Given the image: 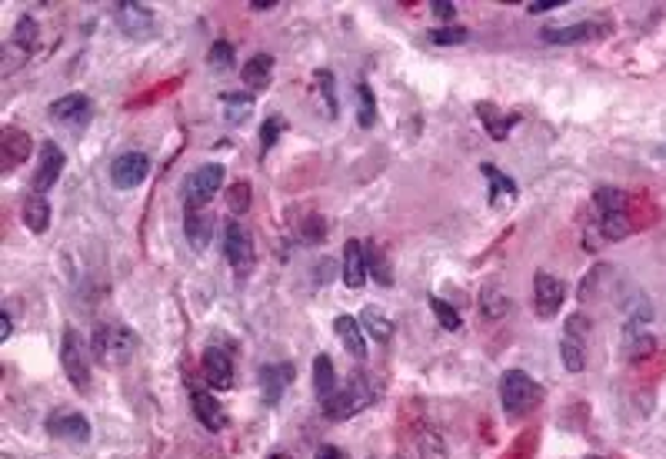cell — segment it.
<instances>
[{
  "label": "cell",
  "instance_id": "1",
  "mask_svg": "<svg viewBox=\"0 0 666 459\" xmlns=\"http://www.w3.org/2000/svg\"><path fill=\"white\" fill-rule=\"evenodd\" d=\"M90 353L97 357V363L111 366H127L137 353V337L133 329H127L123 323H100L94 329V339H90Z\"/></svg>",
  "mask_w": 666,
  "mask_h": 459
},
{
  "label": "cell",
  "instance_id": "2",
  "mask_svg": "<svg viewBox=\"0 0 666 459\" xmlns=\"http://www.w3.org/2000/svg\"><path fill=\"white\" fill-rule=\"evenodd\" d=\"M593 214H597V234L600 240H623L629 234V214H627V193L613 187H600L593 193Z\"/></svg>",
  "mask_w": 666,
  "mask_h": 459
},
{
  "label": "cell",
  "instance_id": "3",
  "mask_svg": "<svg viewBox=\"0 0 666 459\" xmlns=\"http://www.w3.org/2000/svg\"><path fill=\"white\" fill-rule=\"evenodd\" d=\"M544 400V390L536 383L534 376L523 373V370H507L500 376V403H503V412L507 416H523L530 412L536 403Z\"/></svg>",
  "mask_w": 666,
  "mask_h": 459
},
{
  "label": "cell",
  "instance_id": "4",
  "mask_svg": "<svg viewBox=\"0 0 666 459\" xmlns=\"http://www.w3.org/2000/svg\"><path fill=\"white\" fill-rule=\"evenodd\" d=\"M374 396H376L374 380L364 376V373H357L347 386H340L337 393L330 396L323 406H327L330 420H350V416H357L360 410H366V406L374 403Z\"/></svg>",
  "mask_w": 666,
  "mask_h": 459
},
{
  "label": "cell",
  "instance_id": "5",
  "mask_svg": "<svg viewBox=\"0 0 666 459\" xmlns=\"http://www.w3.org/2000/svg\"><path fill=\"white\" fill-rule=\"evenodd\" d=\"M224 254H227V263H230V270H234L237 276H250V273H254V266H257L254 236H250V230H247L240 220L227 224V230H224Z\"/></svg>",
  "mask_w": 666,
  "mask_h": 459
},
{
  "label": "cell",
  "instance_id": "6",
  "mask_svg": "<svg viewBox=\"0 0 666 459\" xmlns=\"http://www.w3.org/2000/svg\"><path fill=\"white\" fill-rule=\"evenodd\" d=\"M60 363H64V373L70 380L74 390L87 393L90 390V357H87L84 339L77 337V329H64V339H60Z\"/></svg>",
  "mask_w": 666,
  "mask_h": 459
},
{
  "label": "cell",
  "instance_id": "7",
  "mask_svg": "<svg viewBox=\"0 0 666 459\" xmlns=\"http://www.w3.org/2000/svg\"><path fill=\"white\" fill-rule=\"evenodd\" d=\"M220 187H224V167L220 163H204L184 183V203H187V210H200V206L214 200V193Z\"/></svg>",
  "mask_w": 666,
  "mask_h": 459
},
{
  "label": "cell",
  "instance_id": "8",
  "mask_svg": "<svg viewBox=\"0 0 666 459\" xmlns=\"http://www.w3.org/2000/svg\"><path fill=\"white\" fill-rule=\"evenodd\" d=\"M587 329H590V319L583 313H573L564 323V337H560V357L570 373H580L587 366Z\"/></svg>",
  "mask_w": 666,
  "mask_h": 459
},
{
  "label": "cell",
  "instance_id": "9",
  "mask_svg": "<svg viewBox=\"0 0 666 459\" xmlns=\"http://www.w3.org/2000/svg\"><path fill=\"white\" fill-rule=\"evenodd\" d=\"M566 300V283L554 273L540 270L534 276V309L540 319H554Z\"/></svg>",
  "mask_w": 666,
  "mask_h": 459
},
{
  "label": "cell",
  "instance_id": "10",
  "mask_svg": "<svg viewBox=\"0 0 666 459\" xmlns=\"http://www.w3.org/2000/svg\"><path fill=\"white\" fill-rule=\"evenodd\" d=\"M147 173H151V160H147V153H141V151H127V153H121V157H113V163H111V183L117 190L141 187L143 180H147Z\"/></svg>",
  "mask_w": 666,
  "mask_h": 459
},
{
  "label": "cell",
  "instance_id": "11",
  "mask_svg": "<svg viewBox=\"0 0 666 459\" xmlns=\"http://www.w3.org/2000/svg\"><path fill=\"white\" fill-rule=\"evenodd\" d=\"M48 433L57 436V440L84 446V443H90L94 430H90V420L80 416V412H54V416H48Z\"/></svg>",
  "mask_w": 666,
  "mask_h": 459
},
{
  "label": "cell",
  "instance_id": "12",
  "mask_svg": "<svg viewBox=\"0 0 666 459\" xmlns=\"http://www.w3.org/2000/svg\"><path fill=\"white\" fill-rule=\"evenodd\" d=\"M60 170H64V151H60L54 141H44V147H40V163H37V170H34V177H30L34 193H48L57 180H60Z\"/></svg>",
  "mask_w": 666,
  "mask_h": 459
},
{
  "label": "cell",
  "instance_id": "13",
  "mask_svg": "<svg viewBox=\"0 0 666 459\" xmlns=\"http://www.w3.org/2000/svg\"><path fill=\"white\" fill-rule=\"evenodd\" d=\"M113 20H117V27L123 34H131V37H141L147 30L153 27V10L147 4H131V0H123L113 7Z\"/></svg>",
  "mask_w": 666,
  "mask_h": 459
},
{
  "label": "cell",
  "instance_id": "14",
  "mask_svg": "<svg viewBox=\"0 0 666 459\" xmlns=\"http://www.w3.org/2000/svg\"><path fill=\"white\" fill-rule=\"evenodd\" d=\"M50 117L64 127H84L90 120V100L84 94H67L50 103Z\"/></svg>",
  "mask_w": 666,
  "mask_h": 459
},
{
  "label": "cell",
  "instance_id": "15",
  "mask_svg": "<svg viewBox=\"0 0 666 459\" xmlns=\"http://www.w3.org/2000/svg\"><path fill=\"white\" fill-rule=\"evenodd\" d=\"M293 383V366L291 363H270L260 370V386H263V403L277 406L283 390Z\"/></svg>",
  "mask_w": 666,
  "mask_h": 459
},
{
  "label": "cell",
  "instance_id": "16",
  "mask_svg": "<svg viewBox=\"0 0 666 459\" xmlns=\"http://www.w3.org/2000/svg\"><path fill=\"white\" fill-rule=\"evenodd\" d=\"M190 406H194V416H197V422L204 426V430H210V433L227 430V412H224V406L214 400V393L194 390V396H190Z\"/></svg>",
  "mask_w": 666,
  "mask_h": 459
},
{
  "label": "cell",
  "instance_id": "17",
  "mask_svg": "<svg viewBox=\"0 0 666 459\" xmlns=\"http://www.w3.org/2000/svg\"><path fill=\"white\" fill-rule=\"evenodd\" d=\"M204 373L214 383V390H230L234 386V363L227 357V349L220 347L204 349Z\"/></svg>",
  "mask_w": 666,
  "mask_h": 459
},
{
  "label": "cell",
  "instance_id": "18",
  "mask_svg": "<svg viewBox=\"0 0 666 459\" xmlns=\"http://www.w3.org/2000/svg\"><path fill=\"white\" fill-rule=\"evenodd\" d=\"M340 276L347 283L350 290H360L366 283V254L360 240H347L344 246V263H340Z\"/></svg>",
  "mask_w": 666,
  "mask_h": 459
},
{
  "label": "cell",
  "instance_id": "19",
  "mask_svg": "<svg viewBox=\"0 0 666 459\" xmlns=\"http://www.w3.org/2000/svg\"><path fill=\"white\" fill-rule=\"evenodd\" d=\"M480 173H483V177H487V183H490V190H487L490 203H493V206L513 203L516 193H520L513 177H507V173H503V170H497L493 163H483V167H480Z\"/></svg>",
  "mask_w": 666,
  "mask_h": 459
},
{
  "label": "cell",
  "instance_id": "20",
  "mask_svg": "<svg viewBox=\"0 0 666 459\" xmlns=\"http://www.w3.org/2000/svg\"><path fill=\"white\" fill-rule=\"evenodd\" d=\"M333 329H337L340 343L347 347L350 357H357V360L366 357V333H364V327H360L357 317H337L333 319Z\"/></svg>",
  "mask_w": 666,
  "mask_h": 459
},
{
  "label": "cell",
  "instance_id": "21",
  "mask_svg": "<svg viewBox=\"0 0 666 459\" xmlns=\"http://www.w3.org/2000/svg\"><path fill=\"white\" fill-rule=\"evenodd\" d=\"M313 390H317V396L323 400V403H327L330 396L340 390L337 370H333V360H330L327 353H320V357L313 360Z\"/></svg>",
  "mask_w": 666,
  "mask_h": 459
},
{
  "label": "cell",
  "instance_id": "22",
  "mask_svg": "<svg viewBox=\"0 0 666 459\" xmlns=\"http://www.w3.org/2000/svg\"><path fill=\"white\" fill-rule=\"evenodd\" d=\"M360 327H364L366 337H374V343H390V339H394V329H396L394 319L374 307H366L364 313H360Z\"/></svg>",
  "mask_w": 666,
  "mask_h": 459
},
{
  "label": "cell",
  "instance_id": "23",
  "mask_svg": "<svg viewBox=\"0 0 666 459\" xmlns=\"http://www.w3.org/2000/svg\"><path fill=\"white\" fill-rule=\"evenodd\" d=\"M184 230H187V240L194 250H206V244H210V236H214V220L210 216H204L200 210H187V216H184Z\"/></svg>",
  "mask_w": 666,
  "mask_h": 459
},
{
  "label": "cell",
  "instance_id": "24",
  "mask_svg": "<svg viewBox=\"0 0 666 459\" xmlns=\"http://www.w3.org/2000/svg\"><path fill=\"white\" fill-rule=\"evenodd\" d=\"M270 77H273V57L270 54H254L244 64V84L250 87V90H267Z\"/></svg>",
  "mask_w": 666,
  "mask_h": 459
},
{
  "label": "cell",
  "instance_id": "25",
  "mask_svg": "<svg viewBox=\"0 0 666 459\" xmlns=\"http://www.w3.org/2000/svg\"><path fill=\"white\" fill-rule=\"evenodd\" d=\"M477 117L483 120V127H487V133L493 137V141H503V137L513 130V123H516V117L500 113L493 103H477Z\"/></svg>",
  "mask_w": 666,
  "mask_h": 459
},
{
  "label": "cell",
  "instance_id": "26",
  "mask_svg": "<svg viewBox=\"0 0 666 459\" xmlns=\"http://www.w3.org/2000/svg\"><path fill=\"white\" fill-rule=\"evenodd\" d=\"M24 224L30 226V234H44L50 224V203L44 193H30L24 200Z\"/></svg>",
  "mask_w": 666,
  "mask_h": 459
},
{
  "label": "cell",
  "instance_id": "27",
  "mask_svg": "<svg viewBox=\"0 0 666 459\" xmlns=\"http://www.w3.org/2000/svg\"><path fill=\"white\" fill-rule=\"evenodd\" d=\"M607 27L600 24H573V27H546L544 40L550 44H576V40H590L593 34H603Z\"/></svg>",
  "mask_w": 666,
  "mask_h": 459
},
{
  "label": "cell",
  "instance_id": "28",
  "mask_svg": "<svg viewBox=\"0 0 666 459\" xmlns=\"http://www.w3.org/2000/svg\"><path fill=\"white\" fill-rule=\"evenodd\" d=\"M510 307H513V300H510V293L500 290V287H487V290L480 293V313H483L487 319L507 317Z\"/></svg>",
  "mask_w": 666,
  "mask_h": 459
},
{
  "label": "cell",
  "instance_id": "29",
  "mask_svg": "<svg viewBox=\"0 0 666 459\" xmlns=\"http://www.w3.org/2000/svg\"><path fill=\"white\" fill-rule=\"evenodd\" d=\"M220 103H224L227 123H244L254 113V94H224Z\"/></svg>",
  "mask_w": 666,
  "mask_h": 459
},
{
  "label": "cell",
  "instance_id": "30",
  "mask_svg": "<svg viewBox=\"0 0 666 459\" xmlns=\"http://www.w3.org/2000/svg\"><path fill=\"white\" fill-rule=\"evenodd\" d=\"M430 309H433V317H437V323H440L443 329H450V333H457V329L463 327L460 309L453 307V303L440 300V297H430Z\"/></svg>",
  "mask_w": 666,
  "mask_h": 459
},
{
  "label": "cell",
  "instance_id": "31",
  "mask_svg": "<svg viewBox=\"0 0 666 459\" xmlns=\"http://www.w3.org/2000/svg\"><path fill=\"white\" fill-rule=\"evenodd\" d=\"M30 147H34V141H30L24 130H4V151H7V160H14V163H20V160H27Z\"/></svg>",
  "mask_w": 666,
  "mask_h": 459
},
{
  "label": "cell",
  "instance_id": "32",
  "mask_svg": "<svg viewBox=\"0 0 666 459\" xmlns=\"http://www.w3.org/2000/svg\"><path fill=\"white\" fill-rule=\"evenodd\" d=\"M364 254H366V270L374 273L376 283H380V287H390V283H394V276H390V266H386L384 250H380V246H374V244H366Z\"/></svg>",
  "mask_w": 666,
  "mask_h": 459
},
{
  "label": "cell",
  "instance_id": "33",
  "mask_svg": "<svg viewBox=\"0 0 666 459\" xmlns=\"http://www.w3.org/2000/svg\"><path fill=\"white\" fill-rule=\"evenodd\" d=\"M417 456L420 459H447V446H443L440 433H433V430L420 433V436H417Z\"/></svg>",
  "mask_w": 666,
  "mask_h": 459
},
{
  "label": "cell",
  "instance_id": "34",
  "mask_svg": "<svg viewBox=\"0 0 666 459\" xmlns=\"http://www.w3.org/2000/svg\"><path fill=\"white\" fill-rule=\"evenodd\" d=\"M467 37H470L467 27H440L427 34V40L437 44V47H457V44H467Z\"/></svg>",
  "mask_w": 666,
  "mask_h": 459
},
{
  "label": "cell",
  "instance_id": "35",
  "mask_svg": "<svg viewBox=\"0 0 666 459\" xmlns=\"http://www.w3.org/2000/svg\"><path fill=\"white\" fill-rule=\"evenodd\" d=\"M357 100H360V110H357V117H360V127H374V120H376V100H374V90L366 84H360L357 87Z\"/></svg>",
  "mask_w": 666,
  "mask_h": 459
},
{
  "label": "cell",
  "instance_id": "36",
  "mask_svg": "<svg viewBox=\"0 0 666 459\" xmlns=\"http://www.w3.org/2000/svg\"><path fill=\"white\" fill-rule=\"evenodd\" d=\"M14 44L24 50H34V44H37V20L34 17H20L17 27H14Z\"/></svg>",
  "mask_w": 666,
  "mask_h": 459
},
{
  "label": "cell",
  "instance_id": "37",
  "mask_svg": "<svg viewBox=\"0 0 666 459\" xmlns=\"http://www.w3.org/2000/svg\"><path fill=\"white\" fill-rule=\"evenodd\" d=\"M280 133H283V117H280V113L267 117V120H263V127H260V153L270 151L273 143L280 141Z\"/></svg>",
  "mask_w": 666,
  "mask_h": 459
},
{
  "label": "cell",
  "instance_id": "38",
  "mask_svg": "<svg viewBox=\"0 0 666 459\" xmlns=\"http://www.w3.org/2000/svg\"><path fill=\"white\" fill-rule=\"evenodd\" d=\"M206 64L217 67V70H230V64H234V47H230L227 40H217L214 47L206 50Z\"/></svg>",
  "mask_w": 666,
  "mask_h": 459
},
{
  "label": "cell",
  "instance_id": "39",
  "mask_svg": "<svg viewBox=\"0 0 666 459\" xmlns=\"http://www.w3.org/2000/svg\"><path fill=\"white\" fill-rule=\"evenodd\" d=\"M227 206H230L234 214H247V210H250V183H247V180H240V183L230 187V193H227Z\"/></svg>",
  "mask_w": 666,
  "mask_h": 459
},
{
  "label": "cell",
  "instance_id": "40",
  "mask_svg": "<svg viewBox=\"0 0 666 459\" xmlns=\"http://www.w3.org/2000/svg\"><path fill=\"white\" fill-rule=\"evenodd\" d=\"M320 80V87H323V97H327V110H330V117H337V97H333V77L327 74V70H323V74L317 77Z\"/></svg>",
  "mask_w": 666,
  "mask_h": 459
},
{
  "label": "cell",
  "instance_id": "41",
  "mask_svg": "<svg viewBox=\"0 0 666 459\" xmlns=\"http://www.w3.org/2000/svg\"><path fill=\"white\" fill-rule=\"evenodd\" d=\"M323 234H327L323 220H317V216H313V220H307V226H303V236H307V240H313V244H317V240H323Z\"/></svg>",
  "mask_w": 666,
  "mask_h": 459
},
{
  "label": "cell",
  "instance_id": "42",
  "mask_svg": "<svg viewBox=\"0 0 666 459\" xmlns=\"http://www.w3.org/2000/svg\"><path fill=\"white\" fill-rule=\"evenodd\" d=\"M430 7H433V14H437L440 20H453V17H457V7H453L450 0H433Z\"/></svg>",
  "mask_w": 666,
  "mask_h": 459
},
{
  "label": "cell",
  "instance_id": "43",
  "mask_svg": "<svg viewBox=\"0 0 666 459\" xmlns=\"http://www.w3.org/2000/svg\"><path fill=\"white\" fill-rule=\"evenodd\" d=\"M560 7V0H534V4H526L530 14H546V10H556Z\"/></svg>",
  "mask_w": 666,
  "mask_h": 459
},
{
  "label": "cell",
  "instance_id": "44",
  "mask_svg": "<svg viewBox=\"0 0 666 459\" xmlns=\"http://www.w3.org/2000/svg\"><path fill=\"white\" fill-rule=\"evenodd\" d=\"M313 459H344V453H340L337 446H320Z\"/></svg>",
  "mask_w": 666,
  "mask_h": 459
},
{
  "label": "cell",
  "instance_id": "45",
  "mask_svg": "<svg viewBox=\"0 0 666 459\" xmlns=\"http://www.w3.org/2000/svg\"><path fill=\"white\" fill-rule=\"evenodd\" d=\"M10 329H14V323H10V313H4V317H0V343H4V339H10Z\"/></svg>",
  "mask_w": 666,
  "mask_h": 459
},
{
  "label": "cell",
  "instance_id": "46",
  "mask_svg": "<svg viewBox=\"0 0 666 459\" xmlns=\"http://www.w3.org/2000/svg\"><path fill=\"white\" fill-rule=\"evenodd\" d=\"M250 7H254V10H270V7H277V0H267V4H263V0H254Z\"/></svg>",
  "mask_w": 666,
  "mask_h": 459
},
{
  "label": "cell",
  "instance_id": "47",
  "mask_svg": "<svg viewBox=\"0 0 666 459\" xmlns=\"http://www.w3.org/2000/svg\"><path fill=\"white\" fill-rule=\"evenodd\" d=\"M267 459H291L287 453H273V456H267Z\"/></svg>",
  "mask_w": 666,
  "mask_h": 459
},
{
  "label": "cell",
  "instance_id": "48",
  "mask_svg": "<svg viewBox=\"0 0 666 459\" xmlns=\"http://www.w3.org/2000/svg\"><path fill=\"white\" fill-rule=\"evenodd\" d=\"M590 459H600V456H590Z\"/></svg>",
  "mask_w": 666,
  "mask_h": 459
}]
</instances>
